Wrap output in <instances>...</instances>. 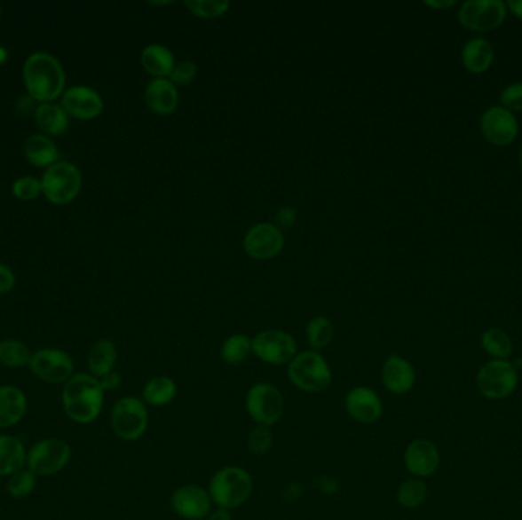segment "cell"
<instances>
[{
	"instance_id": "obj_1",
	"label": "cell",
	"mask_w": 522,
	"mask_h": 520,
	"mask_svg": "<svg viewBox=\"0 0 522 520\" xmlns=\"http://www.w3.org/2000/svg\"><path fill=\"white\" fill-rule=\"evenodd\" d=\"M104 394L97 377L89 373H76L61 388V405L71 422L91 424L103 412Z\"/></svg>"
},
{
	"instance_id": "obj_2",
	"label": "cell",
	"mask_w": 522,
	"mask_h": 520,
	"mask_svg": "<svg viewBox=\"0 0 522 520\" xmlns=\"http://www.w3.org/2000/svg\"><path fill=\"white\" fill-rule=\"evenodd\" d=\"M23 83L36 103H55L65 93V67L52 54L34 52L23 63Z\"/></svg>"
},
{
	"instance_id": "obj_3",
	"label": "cell",
	"mask_w": 522,
	"mask_h": 520,
	"mask_svg": "<svg viewBox=\"0 0 522 520\" xmlns=\"http://www.w3.org/2000/svg\"><path fill=\"white\" fill-rule=\"evenodd\" d=\"M207 490L218 508L233 511L249 500L254 477L245 467L225 466L210 477Z\"/></svg>"
},
{
	"instance_id": "obj_4",
	"label": "cell",
	"mask_w": 522,
	"mask_h": 520,
	"mask_svg": "<svg viewBox=\"0 0 522 520\" xmlns=\"http://www.w3.org/2000/svg\"><path fill=\"white\" fill-rule=\"evenodd\" d=\"M288 379L305 394H321L333 382L330 363L320 351H301L288 365Z\"/></svg>"
},
{
	"instance_id": "obj_5",
	"label": "cell",
	"mask_w": 522,
	"mask_h": 520,
	"mask_svg": "<svg viewBox=\"0 0 522 520\" xmlns=\"http://www.w3.org/2000/svg\"><path fill=\"white\" fill-rule=\"evenodd\" d=\"M245 409L256 426L273 428L283 420L286 400L277 386L269 382H257L246 392Z\"/></svg>"
},
{
	"instance_id": "obj_6",
	"label": "cell",
	"mask_w": 522,
	"mask_h": 520,
	"mask_svg": "<svg viewBox=\"0 0 522 520\" xmlns=\"http://www.w3.org/2000/svg\"><path fill=\"white\" fill-rule=\"evenodd\" d=\"M148 424V406L141 397H121L110 411V428L118 438L127 443L138 441L147 434Z\"/></svg>"
},
{
	"instance_id": "obj_7",
	"label": "cell",
	"mask_w": 522,
	"mask_h": 520,
	"mask_svg": "<svg viewBox=\"0 0 522 520\" xmlns=\"http://www.w3.org/2000/svg\"><path fill=\"white\" fill-rule=\"evenodd\" d=\"M519 373L510 360H489L477 373L475 385L487 400H506L517 390Z\"/></svg>"
},
{
	"instance_id": "obj_8",
	"label": "cell",
	"mask_w": 522,
	"mask_h": 520,
	"mask_svg": "<svg viewBox=\"0 0 522 520\" xmlns=\"http://www.w3.org/2000/svg\"><path fill=\"white\" fill-rule=\"evenodd\" d=\"M72 460V447L66 439L44 438L28 449L27 467L36 477H54Z\"/></svg>"
},
{
	"instance_id": "obj_9",
	"label": "cell",
	"mask_w": 522,
	"mask_h": 520,
	"mask_svg": "<svg viewBox=\"0 0 522 520\" xmlns=\"http://www.w3.org/2000/svg\"><path fill=\"white\" fill-rule=\"evenodd\" d=\"M40 180L44 186V195L52 205H67L75 201L82 193V171L74 163L59 161L44 171Z\"/></svg>"
},
{
	"instance_id": "obj_10",
	"label": "cell",
	"mask_w": 522,
	"mask_h": 520,
	"mask_svg": "<svg viewBox=\"0 0 522 520\" xmlns=\"http://www.w3.org/2000/svg\"><path fill=\"white\" fill-rule=\"evenodd\" d=\"M252 354L271 366H288L298 354V347L288 331L267 328L252 337Z\"/></svg>"
},
{
	"instance_id": "obj_11",
	"label": "cell",
	"mask_w": 522,
	"mask_h": 520,
	"mask_svg": "<svg viewBox=\"0 0 522 520\" xmlns=\"http://www.w3.org/2000/svg\"><path fill=\"white\" fill-rule=\"evenodd\" d=\"M28 368L38 380L51 385H65L75 374L74 358L60 348H42L33 352Z\"/></svg>"
},
{
	"instance_id": "obj_12",
	"label": "cell",
	"mask_w": 522,
	"mask_h": 520,
	"mask_svg": "<svg viewBox=\"0 0 522 520\" xmlns=\"http://www.w3.org/2000/svg\"><path fill=\"white\" fill-rule=\"evenodd\" d=\"M506 14L502 0H468L460 6L458 20L472 31H490L504 22Z\"/></svg>"
},
{
	"instance_id": "obj_13",
	"label": "cell",
	"mask_w": 522,
	"mask_h": 520,
	"mask_svg": "<svg viewBox=\"0 0 522 520\" xmlns=\"http://www.w3.org/2000/svg\"><path fill=\"white\" fill-rule=\"evenodd\" d=\"M211 496L207 487L199 484H186L176 488L170 496V507L184 520H203L212 511Z\"/></svg>"
},
{
	"instance_id": "obj_14",
	"label": "cell",
	"mask_w": 522,
	"mask_h": 520,
	"mask_svg": "<svg viewBox=\"0 0 522 520\" xmlns=\"http://www.w3.org/2000/svg\"><path fill=\"white\" fill-rule=\"evenodd\" d=\"M283 248V231L273 223H258L245 233L243 239V249L252 260H273Z\"/></svg>"
},
{
	"instance_id": "obj_15",
	"label": "cell",
	"mask_w": 522,
	"mask_h": 520,
	"mask_svg": "<svg viewBox=\"0 0 522 520\" xmlns=\"http://www.w3.org/2000/svg\"><path fill=\"white\" fill-rule=\"evenodd\" d=\"M344 409L348 417L360 424H375L384 415V401L370 386H354L344 398Z\"/></svg>"
},
{
	"instance_id": "obj_16",
	"label": "cell",
	"mask_w": 522,
	"mask_h": 520,
	"mask_svg": "<svg viewBox=\"0 0 522 520\" xmlns=\"http://www.w3.org/2000/svg\"><path fill=\"white\" fill-rule=\"evenodd\" d=\"M403 464L413 477H431L440 467L439 447L431 439H414L403 452Z\"/></svg>"
},
{
	"instance_id": "obj_17",
	"label": "cell",
	"mask_w": 522,
	"mask_h": 520,
	"mask_svg": "<svg viewBox=\"0 0 522 520\" xmlns=\"http://www.w3.org/2000/svg\"><path fill=\"white\" fill-rule=\"evenodd\" d=\"M479 127L487 141L500 146H509L511 141H515L519 130L517 116L502 106H492L486 110L479 121Z\"/></svg>"
},
{
	"instance_id": "obj_18",
	"label": "cell",
	"mask_w": 522,
	"mask_h": 520,
	"mask_svg": "<svg viewBox=\"0 0 522 520\" xmlns=\"http://www.w3.org/2000/svg\"><path fill=\"white\" fill-rule=\"evenodd\" d=\"M61 107L69 118L92 121L103 114L104 101L95 89L89 86H72L61 95Z\"/></svg>"
},
{
	"instance_id": "obj_19",
	"label": "cell",
	"mask_w": 522,
	"mask_h": 520,
	"mask_svg": "<svg viewBox=\"0 0 522 520\" xmlns=\"http://www.w3.org/2000/svg\"><path fill=\"white\" fill-rule=\"evenodd\" d=\"M381 382L392 396H405L413 390L417 382L415 368L400 354H390L382 363Z\"/></svg>"
},
{
	"instance_id": "obj_20",
	"label": "cell",
	"mask_w": 522,
	"mask_h": 520,
	"mask_svg": "<svg viewBox=\"0 0 522 520\" xmlns=\"http://www.w3.org/2000/svg\"><path fill=\"white\" fill-rule=\"evenodd\" d=\"M144 101L152 114L169 116L179 106V92L169 78H153L144 91Z\"/></svg>"
},
{
	"instance_id": "obj_21",
	"label": "cell",
	"mask_w": 522,
	"mask_h": 520,
	"mask_svg": "<svg viewBox=\"0 0 522 520\" xmlns=\"http://www.w3.org/2000/svg\"><path fill=\"white\" fill-rule=\"evenodd\" d=\"M28 411V397L19 386L0 385V429L14 428Z\"/></svg>"
},
{
	"instance_id": "obj_22",
	"label": "cell",
	"mask_w": 522,
	"mask_h": 520,
	"mask_svg": "<svg viewBox=\"0 0 522 520\" xmlns=\"http://www.w3.org/2000/svg\"><path fill=\"white\" fill-rule=\"evenodd\" d=\"M28 450L22 439L0 434V477H10L27 467Z\"/></svg>"
},
{
	"instance_id": "obj_23",
	"label": "cell",
	"mask_w": 522,
	"mask_h": 520,
	"mask_svg": "<svg viewBox=\"0 0 522 520\" xmlns=\"http://www.w3.org/2000/svg\"><path fill=\"white\" fill-rule=\"evenodd\" d=\"M23 154L28 162L37 169H48L59 162V148L46 135L29 136L23 146Z\"/></svg>"
},
{
	"instance_id": "obj_24",
	"label": "cell",
	"mask_w": 522,
	"mask_h": 520,
	"mask_svg": "<svg viewBox=\"0 0 522 520\" xmlns=\"http://www.w3.org/2000/svg\"><path fill=\"white\" fill-rule=\"evenodd\" d=\"M178 390V383L170 375H153L142 386L141 398L150 407L169 406L176 400Z\"/></svg>"
},
{
	"instance_id": "obj_25",
	"label": "cell",
	"mask_w": 522,
	"mask_h": 520,
	"mask_svg": "<svg viewBox=\"0 0 522 520\" xmlns=\"http://www.w3.org/2000/svg\"><path fill=\"white\" fill-rule=\"evenodd\" d=\"M118 362V348L110 339H99L93 343L91 351L87 354V368L89 374L97 379L115 371Z\"/></svg>"
},
{
	"instance_id": "obj_26",
	"label": "cell",
	"mask_w": 522,
	"mask_h": 520,
	"mask_svg": "<svg viewBox=\"0 0 522 520\" xmlns=\"http://www.w3.org/2000/svg\"><path fill=\"white\" fill-rule=\"evenodd\" d=\"M141 66L153 78H170L176 60L173 52L167 46L158 43L148 44L142 49Z\"/></svg>"
},
{
	"instance_id": "obj_27",
	"label": "cell",
	"mask_w": 522,
	"mask_h": 520,
	"mask_svg": "<svg viewBox=\"0 0 522 520\" xmlns=\"http://www.w3.org/2000/svg\"><path fill=\"white\" fill-rule=\"evenodd\" d=\"M34 118L42 133L50 138L63 135L69 125V114L59 103L38 104Z\"/></svg>"
},
{
	"instance_id": "obj_28",
	"label": "cell",
	"mask_w": 522,
	"mask_h": 520,
	"mask_svg": "<svg viewBox=\"0 0 522 520\" xmlns=\"http://www.w3.org/2000/svg\"><path fill=\"white\" fill-rule=\"evenodd\" d=\"M494 55V46L486 38H472L463 46V65L473 74H481L489 69Z\"/></svg>"
},
{
	"instance_id": "obj_29",
	"label": "cell",
	"mask_w": 522,
	"mask_h": 520,
	"mask_svg": "<svg viewBox=\"0 0 522 520\" xmlns=\"http://www.w3.org/2000/svg\"><path fill=\"white\" fill-rule=\"evenodd\" d=\"M252 354V337L235 333L225 339L220 347V358L229 366H239Z\"/></svg>"
},
{
	"instance_id": "obj_30",
	"label": "cell",
	"mask_w": 522,
	"mask_h": 520,
	"mask_svg": "<svg viewBox=\"0 0 522 520\" xmlns=\"http://www.w3.org/2000/svg\"><path fill=\"white\" fill-rule=\"evenodd\" d=\"M335 339V326L327 316H315L305 327V341L313 351H321Z\"/></svg>"
},
{
	"instance_id": "obj_31",
	"label": "cell",
	"mask_w": 522,
	"mask_h": 520,
	"mask_svg": "<svg viewBox=\"0 0 522 520\" xmlns=\"http://www.w3.org/2000/svg\"><path fill=\"white\" fill-rule=\"evenodd\" d=\"M428 498V485L423 479L419 477H408L398 487L396 499L399 505L405 509H417L426 502Z\"/></svg>"
},
{
	"instance_id": "obj_32",
	"label": "cell",
	"mask_w": 522,
	"mask_h": 520,
	"mask_svg": "<svg viewBox=\"0 0 522 520\" xmlns=\"http://www.w3.org/2000/svg\"><path fill=\"white\" fill-rule=\"evenodd\" d=\"M33 352L27 343L19 339L0 341V365L6 368L19 369L29 366Z\"/></svg>"
},
{
	"instance_id": "obj_33",
	"label": "cell",
	"mask_w": 522,
	"mask_h": 520,
	"mask_svg": "<svg viewBox=\"0 0 522 520\" xmlns=\"http://www.w3.org/2000/svg\"><path fill=\"white\" fill-rule=\"evenodd\" d=\"M481 347L494 360H509L513 354V342L501 328L486 330L481 336Z\"/></svg>"
},
{
	"instance_id": "obj_34",
	"label": "cell",
	"mask_w": 522,
	"mask_h": 520,
	"mask_svg": "<svg viewBox=\"0 0 522 520\" xmlns=\"http://www.w3.org/2000/svg\"><path fill=\"white\" fill-rule=\"evenodd\" d=\"M37 487V477L28 467L14 473L6 481V492L14 499L29 498Z\"/></svg>"
},
{
	"instance_id": "obj_35",
	"label": "cell",
	"mask_w": 522,
	"mask_h": 520,
	"mask_svg": "<svg viewBox=\"0 0 522 520\" xmlns=\"http://www.w3.org/2000/svg\"><path fill=\"white\" fill-rule=\"evenodd\" d=\"M186 6L191 14L201 19H218L225 16L231 8L228 0H186Z\"/></svg>"
},
{
	"instance_id": "obj_36",
	"label": "cell",
	"mask_w": 522,
	"mask_h": 520,
	"mask_svg": "<svg viewBox=\"0 0 522 520\" xmlns=\"http://www.w3.org/2000/svg\"><path fill=\"white\" fill-rule=\"evenodd\" d=\"M273 428H266V426H254L248 435V450L254 456H265L273 450Z\"/></svg>"
},
{
	"instance_id": "obj_37",
	"label": "cell",
	"mask_w": 522,
	"mask_h": 520,
	"mask_svg": "<svg viewBox=\"0 0 522 520\" xmlns=\"http://www.w3.org/2000/svg\"><path fill=\"white\" fill-rule=\"evenodd\" d=\"M12 194L19 201H31L44 194L42 180L34 176H23L12 184Z\"/></svg>"
},
{
	"instance_id": "obj_38",
	"label": "cell",
	"mask_w": 522,
	"mask_h": 520,
	"mask_svg": "<svg viewBox=\"0 0 522 520\" xmlns=\"http://www.w3.org/2000/svg\"><path fill=\"white\" fill-rule=\"evenodd\" d=\"M197 76V65L194 61L184 60L176 63L173 72L170 75V82L173 83L174 86L186 87L191 83L194 82Z\"/></svg>"
},
{
	"instance_id": "obj_39",
	"label": "cell",
	"mask_w": 522,
	"mask_h": 520,
	"mask_svg": "<svg viewBox=\"0 0 522 520\" xmlns=\"http://www.w3.org/2000/svg\"><path fill=\"white\" fill-rule=\"evenodd\" d=\"M501 103L510 112H522V83H511L502 89Z\"/></svg>"
},
{
	"instance_id": "obj_40",
	"label": "cell",
	"mask_w": 522,
	"mask_h": 520,
	"mask_svg": "<svg viewBox=\"0 0 522 520\" xmlns=\"http://www.w3.org/2000/svg\"><path fill=\"white\" fill-rule=\"evenodd\" d=\"M297 223V209L292 206H283L280 208L275 217V226L280 231H286V229L294 228Z\"/></svg>"
},
{
	"instance_id": "obj_41",
	"label": "cell",
	"mask_w": 522,
	"mask_h": 520,
	"mask_svg": "<svg viewBox=\"0 0 522 520\" xmlns=\"http://www.w3.org/2000/svg\"><path fill=\"white\" fill-rule=\"evenodd\" d=\"M14 286H16L14 272L4 263H0V295L12 292Z\"/></svg>"
},
{
	"instance_id": "obj_42",
	"label": "cell",
	"mask_w": 522,
	"mask_h": 520,
	"mask_svg": "<svg viewBox=\"0 0 522 520\" xmlns=\"http://www.w3.org/2000/svg\"><path fill=\"white\" fill-rule=\"evenodd\" d=\"M99 380L101 386H103L104 392H107V390H115L120 388L121 383H123V375L115 369V371Z\"/></svg>"
},
{
	"instance_id": "obj_43",
	"label": "cell",
	"mask_w": 522,
	"mask_h": 520,
	"mask_svg": "<svg viewBox=\"0 0 522 520\" xmlns=\"http://www.w3.org/2000/svg\"><path fill=\"white\" fill-rule=\"evenodd\" d=\"M34 104H36V101H34L33 98L29 97V95H27V97H20V99L17 101V112L23 114H28L29 112H31V114H36L37 106L34 107Z\"/></svg>"
},
{
	"instance_id": "obj_44",
	"label": "cell",
	"mask_w": 522,
	"mask_h": 520,
	"mask_svg": "<svg viewBox=\"0 0 522 520\" xmlns=\"http://www.w3.org/2000/svg\"><path fill=\"white\" fill-rule=\"evenodd\" d=\"M205 520H233V513L228 511V509L224 508H212L211 513L208 515L207 519Z\"/></svg>"
},
{
	"instance_id": "obj_45",
	"label": "cell",
	"mask_w": 522,
	"mask_h": 520,
	"mask_svg": "<svg viewBox=\"0 0 522 520\" xmlns=\"http://www.w3.org/2000/svg\"><path fill=\"white\" fill-rule=\"evenodd\" d=\"M455 0H426L424 5L431 6V8H439V10H447L449 6L455 5Z\"/></svg>"
},
{
	"instance_id": "obj_46",
	"label": "cell",
	"mask_w": 522,
	"mask_h": 520,
	"mask_svg": "<svg viewBox=\"0 0 522 520\" xmlns=\"http://www.w3.org/2000/svg\"><path fill=\"white\" fill-rule=\"evenodd\" d=\"M507 6L510 8L511 12H513L515 16L522 19V0H509V2H507Z\"/></svg>"
},
{
	"instance_id": "obj_47",
	"label": "cell",
	"mask_w": 522,
	"mask_h": 520,
	"mask_svg": "<svg viewBox=\"0 0 522 520\" xmlns=\"http://www.w3.org/2000/svg\"><path fill=\"white\" fill-rule=\"evenodd\" d=\"M8 60V51L4 46H0V65H4Z\"/></svg>"
},
{
	"instance_id": "obj_48",
	"label": "cell",
	"mask_w": 522,
	"mask_h": 520,
	"mask_svg": "<svg viewBox=\"0 0 522 520\" xmlns=\"http://www.w3.org/2000/svg\"><path fill=\"white\" fill-rule=\"evenodd\" d=\"M519 163H521V167H522V148H521V152H519Z\"/></svg>"
},
{
	"instance_id": "obj_49",
	"label": "cell",
	"mask_w": 522,
	"mask_h": 520,
	"mask_svg": "<svg viewBox=\"0 0 522 520\" xmlns=\"http://www.w3.org/2000/svg\"><path fill=\"white\" fill-rule=\"evenodd\" d=\"M0 17H2V6H0Z\"/></svg>"
}]
</instances>
